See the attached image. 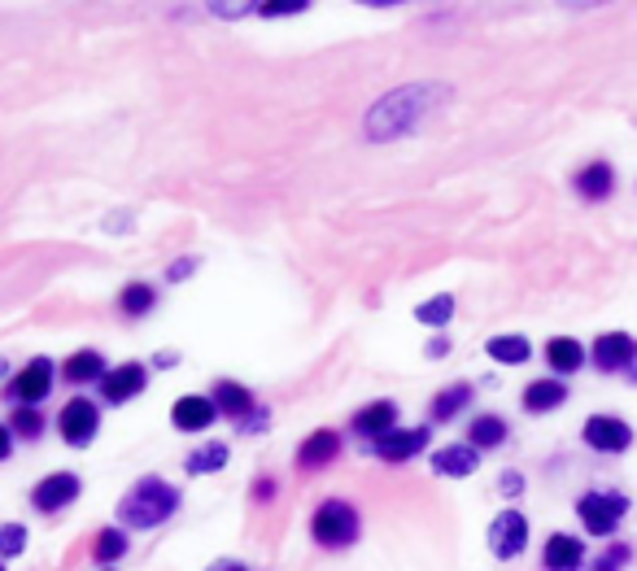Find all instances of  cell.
Returning <instances> with one entry per match:
<instances>
[{
  "label": "cell",
  "mask_w": 637,
  "mask_h": 571,
  "mask_svg": "<svg viewBox=\"0 0 637 571\" xmlns=\"http://www.w3.org/2000/svg\"><path fill=\"white\" fill-rule=\"evenodd\" d=\"M445 96H450L445 83H402V88H393L389 96H380V101L367 109L362 136H367L371 144H389V140H397V136H410Z\"/></svg>",
  "instance_id": "1"
},
{
  "label": "cell",
  "mask_w": 637,
  "mask_h": 571,
  "mask_svg": "<svg viewBox=\"0 0 637 571\" xmlns=\"http://www.w3.org/2000/svg\"><path fill=\"white\" fill-rule=\"evenodd\" d=\"M175 511H179V489L166 485V480H158V476H144V480H136V485L123 493V502H118V524L144 533V528L166 524Z\"/></svg>",
  "instance_id": "2"
},
{
  "label": "cell",
  "mask_w": 637,
  "mask_h": 571,
  "mask_svg": "<svg viewBox=\"0 0 637 571\" xmlns=\"http://www.w3.org/2000/svg\"><path fill=\"white\" fill-rule=\"evenodd\" d=\"M358 511L349 506V502H340V498H327L323 506L315 511V520H311V533H315V541L323 550H345V546H354L358 541Z\"/></svg>",
  "instance_id": "3"
},
{
  "label": "cell",
  "mask_w": 637,
  "mask_h": 571,
  "mask_svg": "<svg viewBox=\"0 0 637 571\" xmlns=\"http://www.w3.org/2000/svg\"><path fill=\"white\" fill-rule=\"evenodd\" d=\"M577 515L590 537H612L621 528V520L629 515V498L625 493H586L577 502Z\"/></svg>",
  "instance_id": "4"
},
{
  "label": "cell",
  "mask_w": 637,
  "mask_h": 571,
  "mask_svg": "<svg viewBox=\"0 0 637 571\" xmlns=\"http://www.w3.org/2000/svg\"><path fill=\"white\" fill-rule=\"evenodd\" d=\"M96 423H101V410H96V401H88V397L66 401V410L57 415V432H61V441L74 445V450H88V441L96 436Z\"/></svg>",
  "instance_id": "5"
},
{
  "label": "cell",
  "mask_w": 637,
  "mask_h": 571,
  "mask_svg": "<svg viewBox=\"0 0 637 571\" xmlns=\"http://www.w3.org/2000/svg\"><path fill=\"white\" fill-rule=\"evenodd\" d=\"M581 436H586V445L599 450V454H625V450L634 445V428H629L625 419H616V415H594V419H586Z\"/></svg>",
  "instance_id": "6"
},
{
  "label": "cell",
  "mask_w": 637,
  "mask_h": 571,
  "mask_svg": "<svg viewBox=\"0 0 637 571\" xmlns=\"http://www.w3.org/2000/svg\"><path fill=\"white\" fill-rule=\"evenodd\" d=\"M529 546V520L520 511H502L489 524V555L494 559H520Z\"/></svg>",
  "instance_id": "7"
},
{
  "label": "cell",
  "mask_w": 637,
  "mask_h": 571,
  "mask_svg": "<svg viewBox=\"0 0 637 571\" xmlns=\"http://www.w3.org/2000/svg\"><path fill=\"white\" fill-rule=\"evenodd\" d=\"M48 388H53V362H48V358H35V362H26V366L18 371V380L9 384V401H13V406H35V401L48 397Z\"/></svg>",
  "instance_id": "8"
},
{
  "label": "cell",
  "mask_w": 637,
  "mask_h": 571,
  "mask_svg": "<svg viewBox=\"0 0 637 571\" xmlns=\"http://www.w3.org/2000/svg\"><path fill=\"white\" fill-rule=\"evenodd\" d=\"M144 384H149V366H144V362H123V366L105 371L101 397H105L109 406H123V401H131L136 393H144Z\"/></svg>",
  "instance_id": "9"
},
{
  "label": "cell",
  "mask_w": 637,
  "mask_h": 571,
  "mask_svg": "<svg viewBox=\"0 0 637 571\" xmlns=\"http://www.w3.org/2000/svg\"><path fill=\"white\" fill-rule=\"evenodd\" d=\"M79 476L74 471H57V476H48V480H39L35 489H31V506L35 511H44V515H53V511H61V506H70L74 498H79Z\"/></svg>",
  "instance_id": "10"
},
{
  "label": "cell",
  "mask_w": 637,
  "mask_h": 571,
  "mask_svg": "<svg viewBox=\"0 0 637 571\" xmlns=\"http://www.w3.org/2000/svg\"><path fill=\"white\" fill-rule=\"evenodd\" d=\"M634 358H637V340L629 331H603L594 340V366L599 371H625V366H634Z\"/></svg>",
  "instance_id": "11"
},
{
  "label": "cell",
  "mask_w": 637,
  "mask_h": 571,
  "mask_svg": "<svg viewBox=\"0 0 637 571\" xmlns=\"http://www.w3.org/2000/svg\"><path fill=\"white\" fill-rule=\"evenodd\" d=\"M215 419H219V406H215V397H201V393L179 397L175 410H171V423H175L179 432H206Z\"/></svg>",
  "instance_id": "12"
},
{
  "label": "cell",
  "mask_w": 637,
  "mask_h": 571,
  "mask_svg": "<svg viewBox=\"0 0 637 571\" xmlns=\"http://www.w3.org/2000/svg\"><path fill=\"white\" fill-rule=\"evenodd\" d=\"M349 428L358 432V436H371V441H380V436H389L393 428H397V401H389V397H380V401H371V406H362L354 419H349Z\"/></svg>",
  "instance_id": "13"
},
{
  "label": "cell",
  "mask_w": 637,
  "mask_h": 571,
  "mask_svg": "<svg viewBox=\"0 0 637 571\" xmlns=\"http://www.w3.org/2000/svg\"><path fill=\"white\" fill-rule=\"evenodd\" d=\"M424 445H428V428H393L389 436L375 441V454H380L384 463H406V458H415Z\"/></svg>",
  "instance_id": "14"
},
{
  "label": "cell",
  "mask_w": 637,
  "mask_h": 571,
  "mask_svg": "<svg viewBox=\"0 0 637 571\" xmlns=\"http://www.w3.org/2000/svg\"><path fill=\"white\" fill-rule=\"evenodd\" d=\"M210 397H215V406H219L223 415H232L236 423H245L250 415H258V401H254V393H250V388H241L236 380H219Z\"/></svg>",
  "instance_id": "15"
},
{
  "label": "cell",
  "mask_w": 637,
  "mask_h": 571,
  "mask_svg": "<svg viewBox=\"0 0 637 571\" xmlns=\"http://www.w3.org/2000/svg\"><path fill=\"white\" fill-rule=\"evenodd\" d=\"M336 454H340V436H336L332 428H319L315 436H306V441L298 445V467H302V471H315V467H327Z\"/></svg>",
  "instance_id": "16"
},
{
  "label": "cell",
  "mask_w": 637,
  "mask_h": 571,
  "mask_svg": "<svg viewBox=\"0 0 637 571\" xmlns=\"http://www.w3.org/2000/svg\"><path fill=\"white\" fill-rule=\"evenodd\" d=\"M542 563H546V571H577L586 563V546L577 537H568V533H555L546 541V550H542Z\"/></svg>",
  "instance_id": "17"
},
{
  "label": "cell",
  "mask_w": 637,
  "mask_h": 571,
  "mask_svg": "<svg viewBox=\"0 0 637 571\" xmlns=\"http://www.w3.org/2000/svg\"><path fill=\"white\" fill-rule=\"evenodd\" d=\"M476 463H480V450H472V445H445V450L432 454V471L437 476H450V480L472 476Z\"/></svg>",
  "instance_id": "18"
},
{
  "label": "cell",
  "mask_w": 637,
  "mask_h": 571,
  "mask_svg": "<svg viewBox=\"0 0 637 571\" xmlns=\"http://www.w3.org/2000/svg\"><path fill=\"white\" fill-rule=\"evenodd\" d=\"M568 401V388L559 380H533L524 388V410L529 415H546V410H559Z\"/></svg>",
  "instance_id": "19"
},
{
  "label": "cell",
  "mask_w": 637,
  "mask_h": 571,
  "mask_svg": "<svg viewBox=\"0 0 637 571\" xmlns=\"http://www.w3.org/2000/svg\"><path fill=\"white\" fill-rule=\"evenodd\" d=\"M612 188H616V171H612L607 162H590V166L577 175V193H581L586 201H603V197H612Z\"/></svg>",
  "instance_id": "20"
},
{
  "label": "cell",
  "mask_w": 637,
  "mask_h": 571,
  "mask_svg": "<svg viewBox=\"0 0 637 571\" xmlns=\"http://www.w3.org/2000/svg\"><path fill=\"white\" fill-rule=\"evenodd\" d=\"M546 362H551L559 375H572V371H581L586 349H581V340H572V336H555V340L546 345Z\"/></svg>",
  "instance_id": "21"
},
{
  "label": "cell",
  "mask_w": 637,
  "mask_h": 571,
  "mask_svg": "<svg viewBox=\"0 0 637 571\" xmlns=\"http://www.w3.org/2000/svg\"><path fill=\"white\" fill-rule=\"evenodd\" d=\"M101 366H105V358H101L96 349H79V353H70V358H66V366H61V371H66V380H70V384H92V380L101 384V380H105V371H101Z\"/></svg>",
  "instance_id": "22"
},
{
  "label": "cell",
  "mask_w": 637,
  "mask_h": 571,
  "mask_svg": "<svg viewBox=\"0 0 637 571\" xmlns=\"http://www.w3.org/2000/svg\"><path fill=\"white\" fill-rule=\"evenodd\" d=\"M228 467V445L223 441H210V445H197L188 458H184V471L188 476H215Z\"/></svg>",
  "instance_id": "23"
},
{
  "label": "cell",
  "mask_w": 637,
  "mask_h": 571,
  "mask_svg": "<svg viewBox=\"0 0 637 571\" xmlns=\"http://www.w3.org/2000/svg\"><path fill=\"white\" fill-rule=\"evenodd\" d=\"M467 401H472V384H450V388H441V393L432 397V419H437V423H450L454 415L467 410Z\"/></svg>",
  "instance_id": "24"
},
{
  "label": "cell",
  "mask_w": 637,
  "mask_h": 571,
  "mask_svg": "<svg viewBox=\"0 0 637 571\" xmlns=\"http://www.w3.org/2000/svg\"><path fill=\"white\" fill-rule=\"evenodd\" d=\"M467 436H472V450H498L507 441V423L498 415H476Z\"/></svg>",
  "instance_id": "25"
},
{
  "label": "cell",
  "mask_w": 637,
  "mask_h": 571,
  "mask_svg": "<svg viewBox=\"0 0 637 571\" xmlns=\"http://www.w3.org/2000/svg\"><path fill=\"white\" fill-rule=\"evenodd\" d=\"M485 349H489L494 362H507V366H520V362H529V353H533V345H529L524 336H494Z\"/></svg>",
  "instance_id": "26"
},
{
  "label": "cell",
  "mask_w": 637,
  "mask_h": 571,
  "mask_svg": "<svg viewBox=\"0 0 637 571\" xmlns=\"http://www.w3.org/2000/svg\"><path fill=\"white\" fill-rule=\"evenodd\" d=\"M153 305H158V292L149 284H127L118 292V310H123L127 318H144Z\"/></svg>",
  "instance_id": "27"
},
{
  "label": "cell",
  "mask_w": 637,
  "mask_h": 571,
  "mask_svg": "<svg viewBox=\"0 0 637 571\" xmlns=\"http://www.w3.org/2000/svg\"><path fill=\"white\" fill-rule=\"evenodd\" d=\"M415 318H419V323H428V327H445V323L454 318V296H450V292H441V296H432V301L415 305Z\"/></svg>",
  "instance_id": "28"
},
{
  "label": "cell",
  "mask_w": 637,
  "mask_h": 571,
  "mask_svg": "<svg viewBox=\"0 0 637 571\" xmlns=\"http://www.w3.org/2000/svg\"><path fill=\"white\" fill-rule=\"evenodd\" d=\"M92 550H96V559H101V563H114V559H123V555H127V533H123V528H101Z\"/></svg>",
  "instance_id": "29"
},
{
  "label": "cell",
  "mask_w": 637,
  "mask_h": 571,
  "mask_svg": "<svg viewBox=\"0 0 637 571\" xmlns=\"http://www.w3.org/2000/svg\"><path fill=\"white\" fill-rule=\"evenodd\" d=\"M9 432H18V436L35 441V436L44 432V415H39L35 406H18V410H13V419H9Z\"/></svg>",
  "instance_id": "30"
},
{
  "label": "cell",
  "mask_w": 637,
  "mask_h": 571,
  "mask_svg": "<svg viewBox=\"0 0 637 571\" xmlns=\"http://www.w3.org/2000/svg\"><path fill=\"white\" fill-rule=\"evenodd\" d=\"M26 550V528L22 524H0V559H18Z\"/></svg>",
  "instance_id": "31"
},
{
  "label": "cell",
  "mask_w": 637,
  "mask_h": 571,
  "mask_svg": "<svg viewBox=\"0 0 637 571\" xmlns=\"http://www.w3.org/2000/svg\"><path fill=\"white\" fill-rule=\"evenodd\" d=\"M311 0H271V4H258L263 18H289V13H306Z\"/></svg>",
  "instance_id": "32"
},
{
  "label": "cell",
  "mask_w": 637,
  "mask_h": 571,
  "mask_svg": "<svg viewBox=\"0 0 637 571\" xmlns=\"http://www.w3.org/2000/svg\"><path fill=\"white\" fill-rule=\"evenodd\" d=\"M625 563H629V546H621V541H616V546H612L603 559H594V568H590V571H621Z\"/></svg>",
  "instance_id": "33"
},
{
  "label": "cell",
  "mask_w": 637,
  "mask_h": 571,
  "mask_svg": "<svg viewBox=\"0 0 637 571\" xmlns=\"http://www.w3.org/2000/svg\"><path fill=\"white\" fill-rule=\"evenodd\" d=\"M193 271H197V258H179V263L166 271V280H171V284H179V280H188Z\"/></svg>",
  "instance_id": "34"
},
{
  "label": "cell",
  "mask_w": 637,
  "mask_h": 571,
  "mask_svg": "<svg viewBox=\"0 0 637 571\" xmlns=\"http://www.w3.org/2000/svg\"><path fill=\"white\" fill-rule=\"evenodd\" d=\"M520 489H524V476H516V471H507V476H502V493L511 498V493H520Z\"/></svg>",
  "instance_id": "35"
},
{
  "label": "cell",
  "mask_w": 637,
  "mask_h": 571,
  "mask_svg": "<svg viewBox=\"0 0 637 571\" xmlns=\"http://www.w3.org/2000/svg\"><path fill=\"white\" fill-rule=\"evenodd\" d=\"M9 454H13V432H9L4 423H0V463H4Z\"/></svg>",
  "instance_id": "36"
},
{
  "label": "cell",
  "mask_w": 637,
  "mask_h": 571,
  "mask_svg": "<svg viewBox=\"0 0 637 571\" xmlns=\"http://www.w3.org/2000/svg\"><path fill=\"white\" fill-rule=\"evenodd\" d=\"M445 349H450V340H445V336H437V340H428V358H441Z\"/></svg>",
  "instance_id": "37"
},
{
  "label": "cell",
  "mask_w": 637,
  "mask_h": 571,
  "mask_svg": "<svg viewBox=\"0 0 637 571\" xmlns=\"http://www.w3.org/2000/svg\"><path fill=\"white\" fill-rule=\"evenodd\" d=\"M271 493H276V485H271V480H263V485H258V502H267Z\"/></svg>",
  "instance_id": "38"
},
{
  "label": "cell",
  "mask_w": 637,
  "mask_h": 571,
  "mask_svg": "<svg viewBox=\"0 0 637 571\" xmlns=\"http://www.w3.org/2000/svg\"><path fill=\"white\" fill-rule=\"evenodd\" d=\"M210 571H245L241 563H219V568H210Z\"/></svg>",
  "instance_id": "39"
},
{
  "label": "cell",
  "mask_w": 637,
  "mask_h": 571,
  "mask_svg": "<svg viewBox=\"0 0 637 571\" xmlns=\"http://www.w3.org/2000/svg\"><path fill=\"white\" fill-rule=\"evenodd\" d=\"M4 371H9V366H4V358H0V380H4Z\"/></svg>",
  "instance_id": "40"
},
{
  "label": "cell",
  "mask_w": 637,
  "mask_h": 571,
  "mask_svg": "<svg viewBox=\"0 0 637 571\" xmlns=\"http://www.w3.org/2000/svg\"><path fill=\"white\" fill-rule=\"evenodd\" d=\"M0 571H4V568H0Z\"/></svg>",
  "instance_id": "41"
}]
</instances>
